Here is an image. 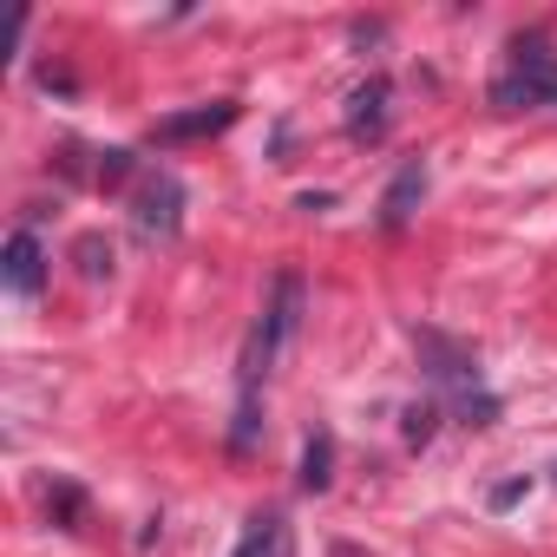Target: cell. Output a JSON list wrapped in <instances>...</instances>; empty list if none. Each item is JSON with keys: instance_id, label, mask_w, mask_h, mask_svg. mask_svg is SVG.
<instances>
[{"instance_id": "6da1fadb", "label": "cell", "mask_w": 557, "mask_h": 557, "mask_svg": "<svg viewBox=\"0 0 557 557\" xmlns=\"http://www.w3.org/2000/svg\"><path fill=\"white\" fill-rule=\"evenodd\" d=\"M492 106L498 112H531V106H557V53L544 34H518L505 73L492 79Z\"/></svg>"}, {"instance_id": "7a4b0ae2", "label": "cell", "mask_w": 557, "mask_h": 557, "mask_svg": "<svg viewBox=\"0 0 557 557\" xmlns=\"http://www.w3.org/2000/svg\"><path fill=\"white\" fill-rule=\"evenodd\" d=\"M413 342H420V355L433 361V368H426V374H433V387H446V394H453L459 420H466V426H492V420H498V400L479 387V361H472L459 342L433 335V329H426V335H413Z\"/></svg>"}, {"instance_id": "3957f363", "label": "cell", "mask_w": 557, "mask_h": 557, "mask_svg": "<svg viewBox=\"0 0 557 557\" xmlns=\"http://www.w3.org/2000/svg\"><path fill=\"white\" fill-rule=\"evenodd\" d=\"M302 302H309L302 275H296V269H283V275L269 283V309H262V322L249 329V342H262V355H269V361L296 342V329H302Z\"/></svg>"}, {"instance_id": "277c9868", "label": "cell", "mask_w": 557, "mask_h": 557, "mask_svg": "<svg viewBox=\"0 0 557 557\" xmlns=\"http://www.w3.org/2000/svg\"><path fill=\"white\" fill-rule=\"evenodd\" d=\"M132 223H138V236H177V223H184V184L171 171H151L138 184V197H132Z\"/></svg>"}, {"instance_id": "5b68a950", "label": "cell", "mask_w": 557, "mask_h": 557, "mask_svg": "<svg viewBox=\"0 0 557 557\" xmlns=\"http://www.w3.org/2000/svg\"><path fill=\"white\" fill-rule=\"evenodd\" d=\"M236 99H210V106H190V112H171V119H158L151 125V145H197V138H216V132H230L236 125Z\"/></svg>"}, {"instance_id": "8992f818", "label": "cell", "mask_w": 557, "mask_h": 557, "mask_svg": "<svg viewBox=\"0 0 557 557\" xmlns=\"http://www.w3.org/2000/svg\"><path fill=\"white\" fill-rule=\"evenodd\" d=\"M0 283H8L14 296H40L47 289V249L34 230H14L8 249H0Z\"/></svg>"}, {"instance_id": "52a82bcc", "label": "cell", "mask_w": 557, "mask_h": 557, "mask_svg": "<svg viewBox=\"0 0 557 557\" xmlns=\"http://www.w3.org/2000/svg\"><path fill=\"white\" fill-rule=\"evenodd\" d=\"M387 99H394V86L374 73V79H361L355 92H348V138H361V145H374L381 132H387Z\"/></svg>"}, {"instance_id": "ba28073f", "label": "cell", "mask_w": 557, "mask_h": 557, "mask_svg": "<svg viewBox=\"0 0 557 557\" xmlns=\"http://www.w3.org/2000/svg\"><path fill=\"white\" fill-rule=\"evenodd\" d=\"M420 197H426V164L413 158V164L394 171V184H387V197H381V230H407L413 210H420Z\"/></svg>"}, {"instance_id": "9c48e42d", "label": "cell", "mask_w": 557, "mask_h": 557, "mask_svg": "<svg viewBox=\"0 0 557 557\" xmlns=\"http://www.w3.org/2000/svg\"><path fill=\"white\" fill-rule=\"evenodd\" d=\"M329 485H335V433L322 426L302 446V492H329Z\"/></svg>"}, {"instance_id": "30bf717a", "label": "cell", "mask_w": 557, "mask_h": 557, "mask_svg": "<svg viewBox=\"0 0 557 557\" xmlns=\"http://www.w3.org/2000/svg\"><path fill=\"white\" fill-rule=\"evenodd\" d=\"M433 433H440V400H413V407L400 413V440L420 453V446H433Z\"/></svg>"}, {"instance_id": "8fae6325", "label": "cell", "mask_w": 557, "mask_h": 557, "mask_svg": "<svg viewBox=\"0 0 557 557\" xmlns=\"http://www.w3.org/2000/svg\"><path fill=\"white\" fill-rule=\"evenodd\" d=\"M47 511L60 518V531H79V524H86V492H79V485H66V479H53Z\"/></svg>"}, {"instance_id": "7c38bea8", "label": "cell", "mask_w": 557, "mask_h": 557, "mask_svg": "<svg viewBox=\"0 0 557 557\" xmlns=\"http://www.w3.org/2000/svg\"><path fill=\"white\" fill-rule=\"evenodd\" d=\"M79 275L86 283H106L112 275V243L106 236H79Z\"/></svg>"}, {"instance_id": "4fadbf2b", "label": "cell", "mask_w": 557, "mask_h": 557, "mask_svg": "<svg viewBox=\"0 0 557 557\" xmlns=\"http://www.w3.org/2000/svg\"><path fill=\"white\" fill-rule=\"evenodd\" d=\"M275 550V518H249V531H243V544H236V557H269Z\"/></svg>"}, {"instance_id": "5bb4252c", "label": "cell", "mask_w": 557, "mask_h": 557, "mask_svg": "<svg viewBox=\"0 0 557 557\" xmlns=\"http://www.w3.org/2000/svg\"><path fill=\"white\" fill-rule=\"evenodd\" d=\"M132 171H138V164H132V151H106V158H99V184H106V190H119Z\"/></svg>"}, {"instance_id": "9a60e30c", "label": "cell", "mask_w": 557, "mask_h": 557, "mask_svg": "<svg viewBox=\"0 0 557 557\" xmlns=\"http://www.w3.org/2000/svg\"><path fill=\"white\" fill-rule=\"evenodd\" d=\"M524 498V479H505V485H492V511H505V505H518Z\"/></svg>"}]
</instances>
